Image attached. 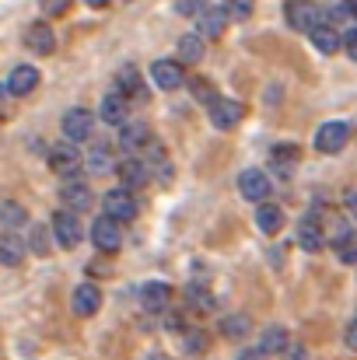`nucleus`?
Returning a JSON list of instances; mask_svg holds the SVG:
<instances>
[{
    "label": "nucleus",
    "mask_w": 357,
    "mask_h": 360,
    "mask_svg": "<svg viewBox=\"0 0 357 360\" xmlns=\"http://www.w3.org/2000/svg\"><path fill=\"white\" fill-rule=\"evenodd\" d=\"M49 235H46V228H42V224H35V228H32V238H28V248H32V252H35V255H46V252H49Z\"/></svg>",
    "instance_id": "f704fd0d"
},
{
    "label": "nucleus",
    "mask_w": 357,
    "mask_h": 360,
    "mask_svg": "<svg viewBox=\"0 0 357 360\" xmlns=\"http://www.w3.org/2000/svg\"><path fill=\"white\" fill-rule=\"evenodd\" d=\"M344 49H347V56L357 63V28H351V32L344 35Z\"/></svg>",
    "instance_id": "ea45409f"
},
{
    "label": "nucleus",
    "mask_w": 357,
    "mask_h": 360,
    "mask_svg": "<svg viewBox=\"0 0 357 360\" xmlns=\"http://www.w3.org/2000/svg\"><path fill=\"white\" fill-rule=\"evenodd\" d=\"M151 81H154L161 91H175V88L186 81L182 63H179V60H154V63H151Z\"/></svg>",
    "instance_id": "423d86ee"
},
{
    "label": "nucleus",
    "mask_w": 357,
    "mask_h": 360,
    "mask_svg": "<svg viewBox=\"0 0 357 360\" xmlns=\"http://www.w3.org/2000/svg\"><path fill=\"white\" fill-rule=\"evenodd\" d=\"M189 95H193L196 102H203L207 109H211L214 102H221V95L214 91V84H211V81H203V77H193V81H189Z\"/></svg>",
    "instance_id": "c756f323"
},
{
    "label": "nucleus",
    "mask_w": 357,
    "mask_h": 360,
    "mask_svg": "<svg viewBox=\"0 0 357 360\" xmlns=\"http://www.w3.org/2000/svg\"><path fill=\"white\" fill-rule=\"evenodd\" d=\"M344 207H347V214L357 221V189H347V193H344Z\"/></svg>",
    "instance_id": "a19ab883"
},
{
    "label": "nucleus",
    "mask_w": 357,
    "mask_h": 360,
    "mask_svg": "<svg viewBox=\"0 0 357 360\" xmlns=\"http://www.w3.org/2000/svg\"><path fill=\"white\" fill-rule=\"evenodd\" d=\"M92 241L99 245V252H116L119 245H123V228H119V221H113V217H99V221L92 224Z\"/></svg>",
    "instance_id": "9d476101"
},
{
    "label": "nucleus",
    "mask_w": 357,
    "mask_h": 360,
    "mask_svg": "<svg viewBox=\"0 0 357 360\" xmlns=\"http://www.w3.org/2000/svg\"><path fill=\"white\" fill-rule=\"evenodd\" d=\"M308 39H312V46H315L319 53H326V56H330V53H337V49L344 46V39H340V32H337L333 25H322V28H315Z\"/></svg>",
    "instance_id": "393cba45"
},
{
    "label": "nucleus",
    "mask_w": 357,
    "mask_h": 360,
    "mask_svg": "<svg viewBox=\"0 0 357 360\" xmlns=\"http://www.w3.org/2000/svg\"><path fill=\"white\" fill-rule=\"evenodd\" d=\"M35 84H39V70L28 67V63H21V67H14V70L7 74L4 91H7V95H28V91H35Z\"/></svg>",
    "instance_id": "dca6fc26"
},
{
    "label": "nucleus",
    "mask_w": 357,
    "mask_h": 360,
    "mask_svg": "<svg viewBox=\"0 0 357 360\" xmlns=\"http://www.w3.org/2000/svg\"><path fill=\"white\" fill-rule=\"evenodd\" d=\"M88 269H92L95 276H106V273H113V269H109V266H106L102 259H95V262H88Z\"/></svg>",
    "instance_id": "37998d69"
},
{
    "label": "nucleus",
    "mask_w": 357,
    "mask_h": 360,
    "mask_svg": "<svg viewBox=\"0 0 357 360\" xmlns=\"http://www.w3.org/2000/svg\"><path fill=\"white\" fill-rule=\"evenodd\" d=\"M53 238L60 241V248H74L81 241V224H77V214L74 210H56L53 214V224H49Z\"/></svg>",
    "instance_id": "39448f33"
},
{
    "label": "nucleus",
    "mask_w": 357,
    "mask_h": 360,
    "mask_svg": "<svg viewBox=\"0 0 357 360\" xmlns=\"http://www.w3.org/2000/svg\"><path fill=\"white\" fill-rule=\"evenodd\" d=\"M92 122H95V116H92L88 109H70V112H63V122H60V126H63L67 140L77 143V140H88V136H92V129H95Z\"/></svg>",
    "instance_id": "9b49d317"
},
{
    "label": "nucleus",
    "mask_w": 357,
    "mask_h": 360,
    "mask_svg": "<svg viewBox=\"0 0 357 360\" xmlns=\"http://www.w3.org/2000/svg\"><path fill=\"white\" fill-rule=\"evenodd\" d=\"M168 301H172V287H168V283L147 280V283L140 287V308H144V311H165Z\"/></svg>",
    "instance_id": "4468645a"
},
{
    "label": "nucleus",
    "mask_w": 357,
    "mask_h": 360,
    "mask_svg": "<svg viewBox=\"0 0 357 360\" xmlns=\"http://www.w3.org/2000/svg\"><path fill=\"white\" fill-rule=\"evenodd\" d=\"M259 347H263V354L270 357V354H287L291 343H287V333H284L280 326H270V329L263 333V343H259Z\"/></svg>",
    "instance_id": "cd10ccee"
},
{
    "label": "nucleus",
    "mask_w": 357,
    "mask_h": 360,
    "mask_svg": "<svg viewBox=\"0 0 357 360\" xmlns=\"http://www.w3.org/2000/svg\"><path fill=\"white\" fill-rule=\"evenodd\" d=\"M186 301H189V308H196V311H211V308H214V297H211V290H207L203 283H189V287H186Z\"/></svg>",
    "instance_id": "7c9ffc66"
},
{
    "label": "nucleus",
    "mask_w": 357,
    "mask_h": 360,
    "mask_svg": "<svg viewBox=\"0 0 357 360\" xmlns=\"http://www.w3.org/2000/svg\"><path fill=\"white\" fill-rule=\"evenodd\" d=\"M249 329H252V322H249L245 315H225V319H221V336H228V340L249 336Z\"/></svg>",
    "instance_id": "c85d7f7f"
},
{
    "label": "nucleus",
    "mask_w": 357,
    "mask_h": 360,
    "mask_svg": "<svg viewBox=\"0 0 357 360\" xmlns=\"http://www.w3.org/2000/svg\"><path fill=\"white\" fill-rule=\"evenodd\" d=\"M175 11L182 18H200L207 11V0H175Z\"/></svg>",
    "instance_id": "c9c22d12"
},
{
    "label": "nucleus",
    "mask_w": 357,
    "mask_h": 360,
    "mask_svg": "<svg viewBox=\"0 0 357 360\" xmlns=\"http://www.w3.org/2000/svg\"><path fill=\"white\" fill-rule=\"evenodd\" d=\"M84 4H88V7H95V11H99V7H109V4H113V0H84Z\"/></svg>",
    "instance_id": "49530a36"
},
{
    "label": "nucleus",
    "mask_w": 357,
    "mask_h": 360,
    "mask_svg": "<svg viewBox=\"0 0 357 360\" xmlns=\"http://www.w3.org/2000/svg\"><path fill=\"white\" fill-rule=\"evenodd\" d=\"M298 245L305 248V252H319L326 238H322V228H319V217L312 214V217H301V224H298Z\"/></svg>",
    "instance_id": "412c9836"
},
{
    "label": "nucleus",
    "mask_w": 357,
    "mask_h": 360,
    "mask_svg": "<svg viewBox=\"0 0 357 360\" xmlns=\"http://www.w3.org/2000/svg\"><path fill=\"white\" fill-rule=\"evenodd\" d=\"M0 221H4L7 228H18V224H25V221H28V214H25L14 200H4V203H0Z\"/></svg>",
    "instance_id": "473e14b6"
},
{
    "label": "nucleus",
    "mask_w": 357,
    "mask_h": 360,
    "mask_svg": "<svg viewBox=\"0 0 357 360\" xmlns=\"http://www.w3.org/2000/svg\"><path fill=\"white\" fill-rule=\"evenodd\" d=\"M28 49L35 53V56H49L53 49H56V35H53V28L46 25V21H35V25H28Z\"/></svg>",
    "instance_id": "6ab92c4d"
},
{
    "label": "nucleus",
    "mask_w": 357,
    "mask_h": 360,
    "mask_svg": "<svg viewBox=\"0 0 357 360\" xmlns=\"http://www.w3.org/2000/svg\"><path fill=\"white\" fill-rule=\"evenodd\" d=\"M326 18H330V21H347V18H354L351 0H326Z\"/></svg>",
    "instance_id": "72a5a7b5"
},
{
    "label": "nucleus",
    "mask_w": 357,
    "mask_h": 360,
    "mask_svg": "<svg viewBox=\"0 0 357 360\" xmlns=\"http://www.w3.org/2000/svg\"><path fill=\"white\" fill-rule=\"evenodd\" d=\"M84 168H88L92 175H106V172H113V154H109V147H95V150H88V154H84Z\"/></svg>",
    "instance_id": "bb28decb"
},
{
    "label": "nucleus",
    "mask_w": 357,
    "mask_h": 360,
    "mask_svg": "<svg viewBox=\"0 0 357 360\" xmlns=\"http://www.w3.org/2000/svg\"><path fill=\"white\" fill-rule=\"evenodd\" d=\"M287 360H308V350H305L301 343H291V347H287Z\"/></svg>",
    "instance_id": "79ce46f5"
},
{
    "label": "nucleus",
    "mask_w": 357,
    "mask_h": 360,
    "mask_svg": "<svg viewBox=\"0 0 357 360\" xmlns=\"http://www.w3.org/2000/svg\"><path fill=\"white\" fill-rule=\"evenodd\" d=\"M99 116L109 122V126H126V98L119 91H109L99 105Z\"/></svg>",
    "instance_id": "5701e85b"
},
{
    "label": "nucleus",
    "mask_w": 357,
    "mask_h": 360,
    "mask_svg": "<svg viewBox=\"0 0 357 360\" xmlns=\"http://www.w3.org/2000/svg\"><path fill=\"white\" fill-rule=\"evenodd\" d=\"M203 60V42H200V35L193 32V35H182L179 39V63H189V67H196Z\"/></svg>",
    "instance_id": "a878e982"
},
{
    "label": "nucleus",
    "mask_w": 357,
    "mask_h": 360,
    "mask_svg": "<svg viewBox=\"0 0 357 360\" xmlns=\"http://www.w3.org/2000/svg\"><path fill=\"white\" fill-rule=\"evenodd\" d=\"M347 347H351V350H357V319L347 326Z\"/></svg>",
    "instance_id": "c03bdc74"
},
{
    "label": "nucleus",
    "mask_w": 357,
    "mask_h": 360,
    "mask_svg": "<svg viewBox=\"0 0 357 360\" xmlns=\"http://www.w3.org/2000/svg\"><path fill=\"white\" fill-rule=\"evenodd\" d=\"M70 308H74V315L92 319V315L102 308V290H99L95 283H77L74 294H70Z\"/></svg>",
    "instance_id": "0eeeda50"
},
{
    "label": "nucleus",
    "mask_w": 357,
    "mask_h": 360,
    "mask_svg": "<svg viewBox=\"0 0 357 360\" xmlns=\"http://www.w3.org/2000/svg\"><path fill=\"white\" fill-rule=\"evenodd\" d=\"M116 91L126 98V102H147V88H144V81H140V70L137 67H119L116 74Z\"/></svg>",
    "instance_id": "1a4fd4ad"
},
{
    "label": "nucleus",
    "mask_w": 357,
    "mask_h": 360,
    "mask_svg": "<svg viewBox=\"0 0 357 360\" xmlns=\"http://www.w3.org/2000/svg\"><path fill=\"white\" fill-rule=\"evenodd\" d=\"M25 252H28V241H21L18 235L7 231V235L0 238V262H4V266H21Z\"/></svg>",
    "instance_id": "b1692460"
},
{
    "label": "nucleus",
    "mask_w": 357,
    "mask_h": 360,
    "mask_svg": "<svg viewBox=\"0 0 357 360\" xmlns=\"http://www.w3.org/2000/svg\"><path fill=\"white\" fill-rule=\"evenodd\" d=\"M147 360H161V357H147Z\"/></svg>",
    "instance_id": "09e8293b"
},
{
    "label": "nucleus",
    "mask_w": 357,
    "mask_h": 360,
    "mask_svg": "<svg viewBox=\"0 0 357 360\" xmlns=\"http://www.w3.org/2000/svg\"><path fill=\"white\" fill-rule=\"evenodd\" d=\"M39 7H42V14H67L70 11V0H39Z\"/></svg>",
    "instance_id": "4c0bfd02"
},
{
    "label": "nucleus",
    "mask_w": 357,
    "mask_h": 360,
    "mask_svg": "<svg viewBox=\"0 0 357 360\" xmlns=\"http://www.w3.org/2000/svg\"><path fill=\"white\" fill-rule=\"evenodd\" d=\"M284 18H287V25H291L294 32H308V35H312L315 28L330 25L326 7H319V4H312V0H287Z\"/></svg>",
    "instance_id": "f257e3e1"
},
{
    "label": "nucleus",
    "mask_w": 357,
    "mask_h": 360,
    "mask_svg": "<svg viewBox=\"0 0 357 360\" xmlns=\"http://www.w3.org/2000/svg\"><path fill=\"white\" fill-rule=\"evenodd\" d=\"M351 140V122L344 120H333V122H322L319 133H315V150L319 154H340Z\"/></svg>",
    "instance_id": "f03ea898"
},
{
    "label": "nucleus",
    "mask_w": 357,
    "mask_h": 360,
    "mask_svg": "<svg viewBox=\"0 0 357 360\" xmlns=\"http://www.w3.org/2000/svg\"><path fill=\"white\" fill-rule=\"evenodd\" d=\"M337 255H340V262H347V266H357V235L347 245H340L337 248Z\"/></svg>",
    "instance_id": "58836bf2"
},
{
    "label": "nucleus",
    "mask_w": 357,
    "mask_h": 360,
    "mask_svg": "<svg viewBox=\"0 0 357 360\" xmlns=\"http://www.w3.org/2000/svg\"><path fill=\"white\" fill-rule=\"evenodd\" d=\"M252 4H256V0H225V11H228L232 18H249V14H252Z\"/></svg>",
    "instance_id": "e433bc0d"
},
{
    "label": "nucleus",
    "mask_w": 357,
    "mask_h": 360,
    "mask_svg": "<svg viewBox=\"0 0 357 360\" xmlns=\"http://www.w3.org/2000/svg\"><path fill=\"white\" fill-rule=\"evenodd\" d=\"M351 7H354V18H357V0H351Z\"/></svg>",
    "instance_id": "de8ad7c7"
},
{
    "label": "nucleus",
    "mask_w": 357,
    "mask_h": 360,
    "mask_svg": "<svg viewBox=\"0 0 357 360\" xmlns=\"http://www.w3.org/2000/svg\"><path fill=\"white\" fill-rule=\"evenodd\" d=\"M238 360H266V354H263V347H256V350H245Z\"/></svg>",
    "instance_id": "a18cd8bd"
},
{
    "label": "nucleus",
    "mask_w": 357,
    "mask_h": 360,
    "mask_svg": "<svg viewBox=\"0 0 357 360\" xmlns=\"http://www.w3.org/2000/svg\"><path fill=\"white\" fill-rule=\"evenodd\" d=\"M102 207H106V217H113V221H133L137 217V200H133V193L130 189H109L106 196H102Z\"/></svg>",
    "instance_id": "20e7f679"
},
{
    "label": "nucleus",
    "mask_w": 357,
    "mask_h": 360,
    "mask_svg": "<svg viewBox=\"0 0 357 360\" xmlns=\"http://www.w3.org/2000/svg\"><path fill=\"white\" fill-rule=\"evenodd\" d=\"M256 224H259L263 235H280V228H284V210H280L277 203H259V207H256Z\"/></svg>",
    "instance_id": "4be33fe9"
},
{
    "label": "nucleus",
    "mask_w": 357,
    "mask_h": 360,
    "mask_svg": "<svg viewBox=\"0 0 357 360\" xmlns=\"http://www.w3.org/2000/svg\"><path fill=\"white\" fill-rule=\"evenodd\" d=\"M119 143H123L126 150L140 154V150H147L154 140H151V129H147L144 122H126V126H119Z\"/></svg>",
    "instance_id": "aec40b11"
},
{
    "label": "nucleus",
    "mask_w": 357,
    "mask_h": 360,
    "mask_svg": "<svg viewBox=\"0 0 357 360\" xmlns=\"http://www.w3.org/2000/svg\"><path fill=\"white\" fill-rule=\"evenodd\" d=\"M116 175L119 182H123V189H140L147 179H151V168L140 161V158H130V161H123V165H116Z\"/></svg>",
    "instance_id": "a211bd4d"
},
{
    "label": "nucleus",
    "mask_w": 357,
    "mask_h": 360,
    "mask_svg": "<svg viewBox=\"0 0 357 360\" xmlns=\"http://www.w3.org/2000/svg\"><path fill=\"white\" fill-rule=\"evenodd\" d=\"M270 168H273V175L291 179L294 168H298V147H294V143H277V147L270 150Z\"/></svg>",
    "instance_id": "f3484780"
},
{
    "label": "nucleus",
    "mask_w": 357,
    "mask_h": 360,
    "mask_svg": "<svg viewBox=\"0 0 357 360\" xmlns=\"http://www.w3.org/2000/svg\"><path fill=\"white\" fill-rule=\"evenodd\" d=\"M60 203H63L67 210H88V207H92V189H88V182H84V179H63V186H60Z\"/></svg>",
    "instance_id": "6e6552de"
},
{
    "label": "nucleus",
    "mask_w": 357,
    "mask_h": 360,
    "mask_svg": "<svg viewBox=\"0 0 357 360\" xmlns=\"http://www.w3.org/2000/svg\"><path fill=\"white\" fill-rule=\"evenodd\" d=\"M242 120H245V105L235 102V98H221V102L211 105V122L218 129H235Z\"/></svg>",
    "instance_id": "ddd939ff"
},
{
    "label": "nucleus",
    "mask_w": 357,
    "mask_h": 360,
    "mask_svg": "<svg viewBox=\"0 0 357 360\" xmlns=\"http://www.w3.org/2000/svg\"><path fill=\"white\" fill-rule=\"evenodd\" d=\"M270 189H273V182H270V175H266L263 168H245V172L238 175V193H242L249 203H266Z\"/></svg>",
    "instance_id": "7ed1b4c3"
},
{
    "label": "nucleus",
    "mask_w": 357,
    "mask_h": 360,
    "mask_svg": "<svg viewBox=\"0 0 357 360\" xmlns=\"http://www.w3.org/2000/svg\"><path fill=\"white\" fill-rule=\"evenodd\" d=\"M207 347H211V340H207L203 329H182V350L186 354H207Z\"/></svg>",
    "instance_id": "2f4dec72"
},
{
    "label": "nucleus",
    "mask_w": 357,
    "mask_h": 360,
    "mask_svg": "<svg viewBox=\"0 0 357 360\" xmlns=\"http://www.w3.org/2000/svg\"><path fill=\"white\" fill-rule=\"evenodd\" d=\"M77 165H81V154H77V147H74L70 140H63V143H56V147L49 150V168H53V172L74 179Z\"/></svg>",
    "instance_id": "f8f14e48"
},
{
    "label": "nucleus",
    "mask_w": 357,
    "mask_h": 360,
    "mask_svg": "<svg viewBox=\"0 0 357 360\" xmlns=\"http://www.w3.org/2000/svg\"><path fill=\"white\" fill-rule=\"evenodd\" d=\"M225 25H228V11L225 7H207L196 18V35L200 39H221L225 35Z\"/></svg>",
    "instance_id": "2eb2a0df"
}]
</instances>
